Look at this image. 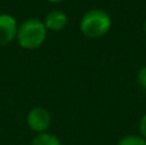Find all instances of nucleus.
Wrapping results in <instances>:
<instances>
[{
    "mask_svg": "<svg viewBox=\"0 0 146 145\" xmlns=\"http://www.w3.org/2000/svg\"><path fill=\"white\" fill-rule=\"evenodd\" d=\"M48 30L38 18H28L18 26L17 41L25 50H35L40 48L46 40Z\"/></svg>",
    "mask_w": 146,
    "mask_h": 145,
    "instance_id": "obj_1",
    "label": "nucleus"
},
{
    "mask_svg": "<svg viewBox=\"0 0 146 145\" xmlns=\"http://www.w3.org/2000/svg\"><path fill=\"white\" fill-rule=\"evenodd\" d=\"M111 27V17L104 9H91L82 15L80 30L88 39H100L109 32Z\"/></svg>",
    "mask_w": 146,
    "mask_h": 145,
    "instance_id": "obj_2",
    "label": "nucleus"
},
{
    "mask_svg": "<svg viewBox=\"0 0 146 145\" xmlns=\"http://www.w3.org/2000/svg\"><path fill=\"white\" fill-rule=\"evenodd\" d=\"M27 126L37 134L46 132L51 125V116L46 108L35 107L27 113L26 117Z\"/></svg>",
    "mask_w": 146,
    "mask_h": 145,
    "instance_id": "obj_3",
    "label": "nucleus"
},
{
    "mask_svg": "<svg viewBox=\"0 0 146 145\" xmlns=\"http://www.w3.org/2000/svg\"><path fill=\"white\" fill-rule=\"evenodd\" d=\"M18 22L10 14H0V46H5L17 39Z\"/></svg>",
    "mask_w": 146,
    "mask_h": 145,
    "instance_id": "obj_4",
    "label": "nucleus"
},
{
    "mask_svg": "<svg viewBox=\"0 0 146 145\" xmlns=\"http://www.w3.org/2000/svg\"><path fill=\"white\" fill-rule=\"evenodd\" d=\"M42 22L48 31L59 32V31H62L63 28H66L67 23H68V17H67V14L64 12L55 9V10L49 12Z\"/></svg>",
    "mask_w": 146,
    "mask_h": 145,
    "instance_id": "obj_5",
    "label": "nucleus"
},
{
    "mask_svg": "<svg viewBox=\"0 0 146 145\" xmlns=\"http://www.w3.org/2000/svg\"><path fill=\"white\" fill-rule=\"evenodd\" d=\"M31 145H62V143L55 135L46 131L42 134H37L32 139Z\"/></svg>",
    "mask_w": 146,
    "mask_h": 145,
    "instance_id": "obj_6",
    "label": "nucleus"
},
{
    "mask_svg": "<svg viewBox=\"0 0 146 145\" xmlns=\"http://www.w3.org/2000/svg\"><path fill=\"white\" fill-rule=\"evenodd\" d=\"M117 145H146V140L140 135H127L119 139Z\"/></svg>",
    "mask_w": 146,
    "mask_h": 145,
    "instance_id": "obj_7",
    "label": "nucleus"
},
{
    "mask_svg": "<svg viewBox=\"0 0 146 145\" xmlns=\"http://www.w3.org/2000/svg\"><path fill=\"white\" fill-rule=\"evenodd\" d=\"M137 82H139V85L142 87V89L146 90V66L141 67V68L137 71Z\"/></svg>",
    "mask_w": 146,
    "mask_h": 145,
    "instance_id": "obj_8",
    "label": "nucleus"
},
{
    "mask_svg": "<svg viewBox=\"0 0 146 145\" xmlns=\"http://www.w3.org/2000/svg\"><path fill=\"white\" fill-rule=\"evenodd\" d=\"M139 131H140V136L144 138L146 140V113L140 118L139 122Z\"/></svg>",
    "mask_w": 146,
    "mask_h": 145,
    "instance_id": "obj_9",
    "label": "nucleus"
},
{
    "mask_svg": "<svg viewBox=\"0 0 146 145\" xmlns=\"http://www.w3.org/2000/svg\"><path fill=\"white\" fill-rule=\"evenodd\" d=\"M49 3H53V4H58V3H62L64 1V0H48Z\"/></svg>",
    "mask_w": 146,
    "mask_h": 145,
    "instance_id": "obj_10",
    "label": "nucleus"
},
{
    "mask_svg": "<svg viewBox=\"0 0 146 145\" xmlns=\"http://www.w3.org/2000/svg\"><path fill=\"white\" fill-rule=\"evenodd\" d=\"M144 31H145V33H146V21L144 22Z\"/></svg>",
    "mask_w": 146,
    "mask_h": 145,
    "instance_id": "obj_11",
    "label": "nucleus"
}]
</instances>
